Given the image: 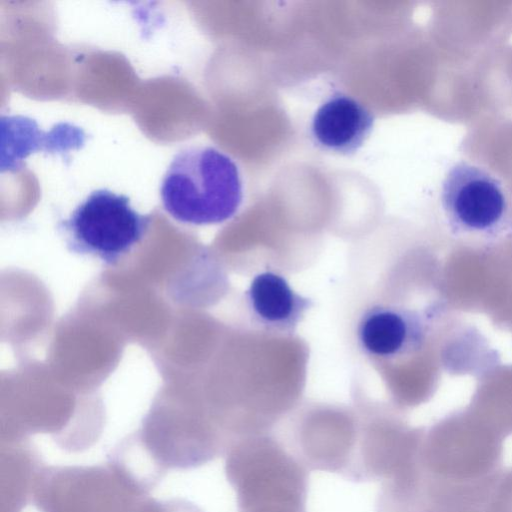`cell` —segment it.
Wrapping results in <instances>:
<instances>
[{"label":"cell","instance_id":"1","mask_svg":"<svg viewBox=\"0 0 512 512\" xmlns=\"http://www.w3.org/2000/svg\"><path fill=\"white\" fill-rule=\"evenodd\" d=\"M502 437L494 430L453 420L422 436L419 502L483 505L501 472Z\"/></svg>","mask_w":512,"mask_h":512},{"label":"cell","instance_id":"2","mask_svg":"<svg viewBox=\"0 0 512 512\" xmlns=\"http://www.w3.org/2000/svg\"><path fill=\"white\" fill-rule=\"evenodd\" d=\"M160 196L165 211L181 223H223L241 206V174L222 151L189 146L174 155L162 179Z\"/></svg>","mask_w":512,"mask_h":512},{"label":"cell","instance_id":"3","mask_svg":"<svg viewBox=\"0 0 512 512\" xmlns=\"http://www.w3.org/2000/svg\"><path fill=\"white\" fill-rule=\"evenodd\" d=\"M225 475L238 512H307V468L271 437L236 441L226 452Z\"/></svg>","mask_w":512,"mask_h":512},{"label":"cell","instance_id":"4","mask_svg":"<svg viewBox=\"0 0 512 512\" xmlns=\"http://www.w3.org/2000/svg\"><path fill=\"white\" fill-rule=\"evenodd\" d=\"M150 224L130 199L109 189L92 191L60 223L71 250L115 264L144 237Z\"/></svg>","mask_w":512,"mask_h":512},{"label":"cell","instance_id":"5","mask_svg":"<svg viewBox=\"0 0 512 512\" xmlns=\"http://www.w3.org/2000/svg\"><path fill=\"white\" fill-rule=\"evenodd\" d=\"M33 497L42 512H132L147 498L108 464L40 470Z\"/></svg>","mask_w":512,"mask_h":512},{"label":"cell","instance_id":"6","mask_svg":"<svg viewBox=\"0 0 512 512\" xmlns=\"http://www.w3.org/2000/svg\"><path fill=\"white\" fill-rule=\"evenodd\" d=\"M442 206L449 223L459 232L491 235L508 216V199L500 181L479 166L460 162L442 184Z\"/></svg>","mask_w":512,"mask_h":512},{"label":"cell","instance_id":"7","mask_svg":"<svg viewBox=\"0 0 512 512\" xmlns=\"http://www.w3.org/2000/svg\"><path fill=\"white\" fill-rule=\"evenodd\" d=\"M373 126L374 116L363 104L348 95L335 94L313 114L310 136L326 152L351 155L363 146Z\"/></svg>","mask_w":512,"mask_h":512},{"label":"cell","instance_id":"8","mask_svg":"<svg viewBox=\"0 0 512 512\" xmlns=\"http://www.w3.org/2000/svg\"><path fill=\"white\" fill-rule=\"evenodd\" d=\"M424 325L409 310L375 305L368 308L357 325V339L362 350L375 358L395 359L420 347Z\"/></svg>","mask_w":512,"mask_h":512},{"label":"cell","instance_id":"9","mask_svg":"<svg viewBox=\"0 0 512 512\" xmlns=\"http://www.w3.org/2000/svg\"><path fill=\"white\" fill-rule=\"evenodd\" d=\"M253 320L274 333H292L313 306L310 298L294 291L288 281L274 271L254 276L245 292Z\"/></svg>","mask_w":512,"mask_h":512},{"label":"cell","instance_id":"10","mask_svg":"<svg viewBox=\"0 0 512 512\" xmlns=\"http://www.w3.org/2000/svg\"><path fill=\"white\" fill-rule=\"evenodd\" d=\"M108 465L135 491L146 496L167 469L145 442L117 444L108 456Z\"/></svg>","mask_w":512,"mask_h":512},{"label":"cell","instance_id":"11","mask_svg":"<svg viewBox=\"0 0 512 512\" xmlns=\"http://www.w3.org/2000/svg\"><path fill=\"white\" fill-rule=\"evenodd\" d=\"M484 509L486 512H512V467L498 474L489 490Z\"/></svg>","mask_w":512,"mask_h":512},{"label":"cell","instance_id":"12","mask_svg":"<svg viewBox=\"0 0 512 512\" xmlns=\"http://www.w3.org/2000/svg\"><path fill=\"white\" fill-rule=\"evenodd\" d=\"M414 512H486L483 506L424 504Z\"/></svg>","mask_w":512,"mask_h":512}]
</instances>
